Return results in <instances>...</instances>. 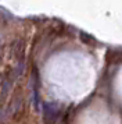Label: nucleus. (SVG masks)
Listing matches in <instances>:
<instances>
[{"mask_svg": "<svg viewBox=\"0 0 122 124\" xmlns=\"http://www.w3.org/2000/svg\"><path fill=\"white\" fill-rule=\"evenodd\" d=\"M58 116V107L54 103H46L44 105V120L47 124H54Z\"/></svg>", "mask_w": 122, "mask_h": 124, "instance_id": "1", "label": "nucleus"}]
</instances>
